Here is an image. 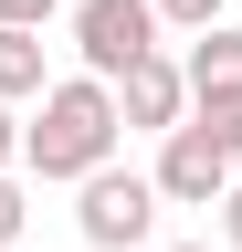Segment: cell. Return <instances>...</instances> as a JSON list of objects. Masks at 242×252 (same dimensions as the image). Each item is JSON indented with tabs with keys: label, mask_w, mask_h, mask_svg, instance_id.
<instances>
[{
	"label": "cell",
	"mask_w": 242,
	"mask_h": 252,
	"mask_svg": "<svg viewBox=\"0 0 242 252\" xmlns=\"http://www.w3.org/2000/svg\"><path fill=\"white\" fill-rule=\"evenodd\" d=\"M221 21V0H158V32H210Z\"/></svg>",
	"instance_id": "30bf717a"
},
{
	"label": "cell",
	"mask_w": 242,
	"mask_h": 252,
	"mask_svg": "<svg viewBox=\"0 0 242 252\" xmlns=\"http://www.w3.org/2000/svg\"><path fill=\"white\" fill-rule=\"evenodd\" d=\"M158 252H221V242H158Z\"/></svg>",
	"instance_id": "5bb4252c"
},
{
	"label": "cell",
	"mask_w": 242,
	"mask_h": 252,
	"mask_svg": "<svg viewBox=\"0 0 242 252\" xmlns=\"http://www.w3.org/2000/svg\"><path fill=\"white\" fill-rule=\"evenodd\" d=\"M147 179H158L169 210H210V200L232 189V158H221V137H210L200 116H179L169 137H158V168H147Z\"/></svg>",
	"instance_id": "277c9868"
},
{
	"label": "cell",
	"mask_w": 242,
	"mask_h": 252,
	"mask_svg": "<svg viewBox=\"0 0 242 252\" xmlns=\"http://www.w3.org/2000/svg\"><path fill=\"white\" fill-rule=\"evenodd\" d=\"M53 74H42V32H11L0 21V105H32Z\"/></svg>",
	"instance_id": "52a82bcc"
},
{
	"label": "cell",
	"mask_w": 242,
	"mask_h": 252,
	"mask_svg": "<svg viewBox=\"0 0 242 252\" xmlns=\"http://www.w3.org/2000/svg\"><path fill=\"white\" fill-rule=\"evenodd\" d=\"M21 231H32V189H21V168H0V252H11Z\"/></svg>",
	"instance_id": "9c48e42d"
},
{
	"label": "cell",
	"mask_w": 242,
	"mask_h": 252,
	"mask_svg": "<svg viewBox=\"0 0 242 252\" xmlns=\"http://www.w3.org/2000/svg\"><path fill=\"white\" fill-rule=\"evenodd\" d=\"M158 210L169 200H158L147 168H116V158H105L95 179H74V231L95 252H147V242H158Z\"/></svg>",
	"instance_id": "7a4b0ae2"
},
{
	"label": "cell",
	"mask_w": 242,
	"mask_h": 252,
	"mask_svg": "<svg viewBox=\"0 0 242 252\" xmlns=\"http://www.w3.org/2000/svg\"><path fill=\"white\" fill-rule=\"evenodd\" d=\"M200 126H210V137H221V158H232V168H242V84L232 94H200V105H190Z\"/></svg>",
	"instance_id": "ba28073f"
},
{
	"label": "cell",
	"mask_w": 242,
	"mask_h": 252,
	"mask_svg": "<svg viewBox=\"0 0 242 252\" xmlns=\"http://www.w3.org/2000/svg\"><path fill=\"white\" fill-rule=\"evenodd\" d=\"M116 84H95V74H53L42 94H32V126H21V168L32 179H53V189H74V179H95L105 158H116Z\"/></svg>",
	"instance_id": "6da1fadb"
},
{
	"label": "cell",
	"mask_w": 242,
	"mask_h": 252,
	"mask_svg": "<svg viewBox=\"0 0 242 252\" xmlns=\"http://www.w3.org/2000/svg\"><path fill=\"white\" fill-rule=\"evenodd\" d=\"M11 252H32V242H11Z\"/></svg>",
	"instance_id": "9a60e30c"
},
{
	"label": "cell",
	"mask_w": 242,
	"mask_h": 252,
	"mask_svg": "<svg viewBox=\"0 0 242 252\" xmlns=\"http://www.w3.org/2000/svg\"><path fill=\"white\" fill-rule=\"evenodd\" d=\"M190 116V84H179L169 53H137L127 74H116V126H147V137H169V126Z\"/></svg>",
	"instance_id": "5b68a950"
},
{
	"label": "cell",
	"mask_w": 242,
	"mask_h": 252,
	"mask_svg": "<svg viewBox=\"0 0 242 252\" xmlns=\"http://www.w3.org/2000/svg\"><path fill=\"white\" fill-rule=\"evenodd\" d=\"M53 11H64V0H0V21H11V32H42Z\"/></svg>",
	"instance_id": "7c38bea8"
},
{
	"label": "cell",
	"mask_w": 242,
	"mask_h": 252,
	"mask_svg": "<svg viewBox=\"0 0 242 252\" xmlns=\"http://www.w3.org/2000/svg\"><path fill=\"white\" fill-rule=\"evenodd\" d=\"M74 53L95 84H116L137 53H158V0H74Z\"/></svg>",
	"instance_id": "3957f363"
},
{
	"label": "cell",
	"mask_w": 242,
	"mask_h": 252,
	"mask_svg": "<svg viewBox=\"0 0 242 252\" xmlns=\"http://www.w3.org/2000/svg\"><path fill=\"white\" fill-rule=\"evenodd\" d=\"M210 231H221V252H242V179L221 189V200H210Z\"/></svg>",
	"instance_id": "8fae6325"
},
{
	"label": "cell",
	"mask_w": 242,
	"mask_h": 252,
	"mask_svg": "<svg viewBox=\"0 0 242 252\" xmlns=\"http://www.w3.org/2000/svg\"><path fill=\"white\" fill-rule=\"evenodd\" d=\"M0 168H21V116L0 105Z\"/></svg>",
	"instance_id": "4fadbf2b"
},
{
	"label": "cell",
	"mask_w": 242,
	"mask_h": 252,
	"mask_svg": "<svg viewBox=\"0 0 242 252\" xmlns=\"http://www.w3.org/2000/svg\"><path fill=\"white\" fill-rule=\"evenodd\" d=\"M179 84H190V105H200V94H232V84H242V32H232V21L190 32V53H179Z\"/></svg>",
	"instance_id": "8992f818"
}]
</instances>
